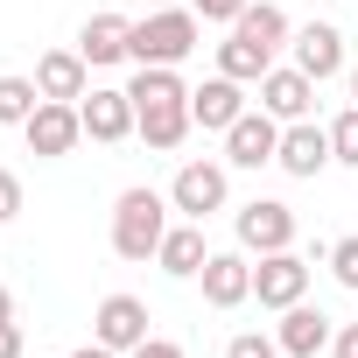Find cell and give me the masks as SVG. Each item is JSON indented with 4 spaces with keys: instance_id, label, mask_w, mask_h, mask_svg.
<instances>
[{
    "instance_id": "obj_29",
    "label": "cell",
    "mask_w": 358,
    "mask_h": 358,
    "mask_svg": "<svg viewBox=\"0 0 358 358\" xmlns=\"http://www.w3.org/2000/svg\"><path fill=\"white\" fill-rule=\"evenodd\" d=\"M330 351H337V358H358V323H344V330L330 337Z\"/></svg>"
},
{
    "instance_id": "obj_10",
    "label": "cell",
    "mask_w": 358,
    "mask_h": 358,
    "mask_svg": "<svg viewBox=\"0 0 358 358\" xmlns=\"http://www.w3.org/2000/svg\"><path fill=\"white\" fill-rule=\"evenodd\" d=\"M309 106H316V78H309V71L274 64V71L260 78V113H274L281 127H288V120H309Z\"/></svg>"
},
{
    "instance_id": "obj_31",
    "label": "cell",
    "mask_w": 358,
    "mask_h": 358,
    "mask_svg": "<svg viewBox=\"0 0 358 358\" xmlns=\"http://www.w3.org/2000/svg\"><path fill=\"white\" fill-rule=\"evenodd\" d=\"M71 358H120V351H113V344H99V337H92V344H85V351H71Z\"/></svg>"
},
{
    "instance_id": "obj_4",
    "label": "cell",
    "mask_w": 358,
    "mask_h": 358,
    "mask_svg": "<svg viewBox=\"0 0 358 358\" xmlns=\"http://www.w3.org/2000/svg\"><path fill=\"white\" fill-rule=\"evenodd\" d=\"M22 141H29V155H43V162H64V155L85 141V120H78V106H64V99H43V106L29 113Z\"/></svg>"
},
{
    "instance_id": "obj_19",
    "label": "cell",
    "mask_w": 358,
    "mask_h": 358,
    "mask_svg": "<svg viewBox=\"0 0 358 358\" xmlns=\"http://www.w3.org/2000/svg\"><path fill=\"white\" fill-rule=\"evenodd\" d=\"M127 43H134V22H127V15H92V22H85V36H78L85 64H120V57H127Z\"/></svg>"
},
{
    "instance_id": "obj_28",
    "label": "cell",
    "mask_w": 358,
    "mask_h": 358,
    "mask_svg": "<svg viewBox=\"0 0 358 358\" xmlns=\"http://www.w3.org/2000/svg\"><path fill=\"white\" fill-rule=\"evenodd\" d=\"M127 358H183V344H176V337H141Z\"/></svg>"
},
{
    "instance_id": "obj_20",
    "label": "cell",
    "mask_w": 358,
    "mask_h": 358,
    "mask_svg": "<svg viewBox=\"0 0 358 358\" xmlns=\"http://www.w3.org/2000/svg\"><path fill=\"white\" fill-rule=\"evenodd\" d=\"M232 29H239L246 43H260L267 57H274V50H281V43L295 36V22H288V8H274V0H253V8H246V15L232 22Z\"/></svg>"
},
{
    "instance_id": "obj_14",
    "label": "cell",
    "mask_w": 358,
    "mask_h": 358,
    "mask_svg": "<svg viewBox=\"0 0 358 358\" xmlns=\"http://www.w3.org/2000/svg\"><path fill=\"white\" fill-rule=\"evenodd\" d=\"M197 281H204V302H211V309H239V302L253 295V260H246V246H239V253H211Z\"/></svg>"
},
{
    "instance_id": "obj_8",
    "label": "cell",
    "mask_w": 358,
    "mask_h": 358,
    "mask_svg": "<svg viewBox=\"0 0 358 358\" xmlns=\"http://www.w3.org/2000/svg\"><path fill=\"white\" fill-rule=\"evenodd\" d=\"M295 183H309V176H323L337 155H330V127H316V120H288L281 127V155H274Z\"/></svg>"
},
{
    "instance_id": "obj_12",
    "label": "cell",
    "mask_w": 358,
    "mask_h": 358,
    "mask_svg": "<svg viewBox=\"0 0 358 358\" xmlns=\"http://www.w3.org/2000/svg\"><path fill=\"white\" fill-rule=\"evenodd\" d=\"M36 92L78 106V99L92 92V64H85V50H50V57H36Z\"/></svg>"
},
{
    "instance_id": "obj_5",
    "label": "cell",
    "mask_w": 358,
    "mask_h": 358,
    "mask_svg": "<svg viewBox=\"0 0 358 358\" xmlns=\"http://www.w3.org/2000/svg\"><path fill=\"white\" fill-rule=\"evenodd\" d=\"M253 295H260V309H295V302L309 295V260H302L295 246L260 253V267H253Z\"/></svg>"
},
{
    "instance_id": "obj_7",
    "label": "cell",
    "mask_w": 358,
    "mask_h": 358,
    "mask_svg": "<svg viewBox=\"0 0 358 358\" xmlns=\"http://www.w3.org/2000/svg\"><path fill=\"white\" fill-rule=\"evenodd\" d=\"M274 155H281V120L274 113H239L225 127V162L232 169H267Z\"/></svg>"
},
{
    "instance_id": "obj_33",
    "label": "cell",
    "mask_w": 358,
    "mask_h": 358,
    "mask_svg": "<svg viewBox=\"0 0 358 358\" xmlns=\"http://www.w3.org/2000/svg\"><path fill=\"white\" fill-rule=\"evenodd\" d=\"M148 8H176V0H148Z\"/></svg>"
},
{
    "instance_id": "obj_30",
    "label": "cell",
    "mask_w": 358,
    "mask_h": 358,
    "mask_svg": "<svg viewBox=\"0 0 358 358\" xmlns=\"http://www.w3.org/2000/svg\"><path fill=\"white\" fill-rule=\"evenodd\" d=\"M0 358H22V323H0Z\"/></svg>"
},
{
    "instance_id": "obj_11",
    "label": "cell",
    "mask_w": 358,
    "mask_h": 358,
    "mask_svg": "<svg viewBox=\"0 0 358 358\" xmlns=\"http://www.w3.org/2000/svg\"><path fill=\"white\" fill-rule=\"evenodd\" d=\"M288 50H295V71H309L316 85L344 71V36H337V22H302V29L288 36Z\"/></svg>"
},
{
    "instance_id": "obj_13",
    "label": "cell",
    "mask_w": 358,
    "mask_h": 358,
    "mask_svg": "<svg viewBox=\"0 0 358 358\" xmlns=\"http://www.w3.org/2000/svg\"><path fill=\"white\" fill-rule=\"evenodd\" d=\"M239 113H246V85H239V78H225V71H218V78H204V85L190 92V120H197L204 134H225Z\"/></svg>"
},
{
    "instance_id": "obj_26",
    "label": "cell",
    "mask_w": 358,
    "mask_h": 358,
    "mask_svg": "<svg viewBox=\"0 0 358 358\" xmlns=\"http://www.w3.org/2000/svg\"><path fill=\"white\" fill-rule=\"evenodd\" d=\"M190 8H197V22H239L253 0H190Z\"/></svg>"
},
{
    "instance_id": "obj_9",
    "label": "cell",
    "mask_w": 358,
    "mask_h": 358,
    "mask_svg": "<svg viewBox=\"0 0 358 358\" xmlns=\"http://www.w3.org/2000/svg\"><path fill=\"white\" fill-rule=\"evenodd\" d=\"M239 246H246V253H281V246H295V211H288L281 197H253V204L239 211Z\"/></svg>"
},
{
    "instance_id": "obj_1",
    "label": "cell",
    "mask_w": 358,
    "mask_h": 358,
    "mask_svg": "<svg viewBox=\"0 0 358 358\" xmlns=\"http://www.w3.org/2000/svg\"><path fill=\"white\" fill-rule=\"evenodd\" d=\"M169 197H155V190H120V204H113V253L120 260H155L162 253V239H169Z\"/></svg>"
},
{
    "instance_id": "obj_27",
    "label": "cell",
    "mask_w": 358,
    "mask_h": 358,
    "mask_svg": "<svg viewBox=\"0 0 358 358\" xmlns=\"http://www.w3.org/2000/svg\"><path fill=\"white\" fill-rule=\"evenodd\" d=\"M8 218H22V176L0 169V225H8Z\"/></svg>"
},
{
    "instance_id": "obj_3",
    "label": "cell",
    "mask_w": 358,
    "mask_h": 358,
    "mask_svg": "<svg viewBox=\"0 0 358 358\" xmlns=\"http://www.w3.org/2000/svg\"><path fill=\"white\" fill-rule=\"evenodd\" d=\"M225 197H232V176L218 169V162H183L176 169V183H169V204L183 211V218H211V211H225Z\"/></svg>"
},
{
    "instance_id": "obj_15",
    "label": "cell",
    "mask_w": 358,
    "mask_h": 358,
    "mask_svg": "<svg viewBox=\"0 0 358 358\" xmlns=\"http://www.w3.org/2000/svg\"><path fill=\"white\" fill-rule=\"evenodd\" d=\"M92 337L113 344V351H134V344L148 337V302H141V295H106L99 316H92Z\"/></svg>"
},
{
    "instance_id": "obj_22",
    "label": "cell",
    "mask_w": 358,
    "mask_h": 358,
    "mask_svg": "<svg viewBox=\"0 0 358 358\" xmlns=\"http://www.w3.org/2000/svg\"><path fill=\"white\" fill-rule=\"evenodd\" d=\"M36 106H43L36 78H0V127H29Z\"/></svg>"
},
{
    "instance_id": "obj_24",
    "label": "cell",
    "mask_w": 358,
    "mask_h": 358,
    "mask_svg": "<svg viewBox=\"0 0 358 358\" xmlns=\"http://www.w3.org/2000/svg\"><path fill=\"white\" fill-rule=\"evenodd\" d=\"M225 358H281V337H260V330H239L225 344Z\"/></svg>"
},
{
    "instance_id": "obj_21",
    "label": "cell",
    "mask_w": 358,
    "mask_h": 358,
    "mask_svg": "<svg viewBox=\"0 0 358 358\" xmlns=\"http://www.w3.org/2000/svg\"><path fill=\"white\" fill-rule=\"evenodd\" d=\"M218 71H225V78H239V85H260V78L274 71V57H267L260 43H246V36L232 29V36L218 43Z\"/></svg>"
},
{
    "instance_id": "obj_2",
    "label": "cell",
    "mask_w": 358,
    "mask_h": 358,
    "mask_svg": "<svg viewBox=\"0 0 358 358\" xmlns=\"http://www.w3.org/2000/svg\"><path fill=\"white\" fill-rule=\"evenodd\" d=\"M197 36H204L197 8H148V22H134L127 57H134V64H183V57L197 50Z\"/></svg>"
},
{
    "instance_id": "obj_16",
    "label": "cell",
    "mask_w": 358,
    "mask_h": 358,
    "mask_svg": "<svg viewBox=\"0 0 358 358\" xmlns=\"http://www.w3.org/2000/svg\"><path fill=\"white\" fill-rule=\"evenodd\" d=\"M197 120H190V99H155V106H134V134L148 141V148H183V134H190Z\"/></svg>"
},
{
    "instance_id": "obj_18",
    "label": "cell",
    "mask_w": 358,
    "mask_h": 358,
    "mask_svg": "<svg viewBox=\"0 0 358 358\" xmlns=\"http://www.w3.org/2000/svg\"><path fill=\"white\" fill-rule=\"evenodd\" d=\"M204 260H211V246H204V225H197V218L169 225V239H162V253H155V267H162V274H176V281H197V274H204Z\"/></svg>"
},
{
    "instance_id": "obj_17",
    "label": "cell",
    "mask_w": 358,
    "mask_h": 358,
    "mask_svg": "<svg viewBox=\"0 0 358 358\" xmlns=\"http://www.w3.org/2000/svg\"><path fill=\"white\" fill-rule=\"evenodd\" d=\"M281 358H316V351H330V316L323 309H309V302H295V309H281Z\"/></svg>"
},
{
    "instance_id": "obj_32",
    "label": "cell",
    "mask_w": 358,
    "mask_h": 358,
    "mask_svg": "<svg viewBox=\"0 0 358 358\" xmlns=\"http://www.w3.org/2000/svg\"><path fill=\"white\" fill-rule=\"evenodd\" d=\"M0 323H15V295L8 288H0Z\"/></svg>"
},
{
    "instance_id": "obj_34",
    "label": "cell",
    "mask_w": 358,
    "mask_h": 358,
    "mask_svg": "<svg viewBox=\"0 0 358 358\" xmlns=\"http://www.w3.org/2000/svg\"><path fill=\"white\" fill-rule=\"evenodd\" d=\"M351 99H358V71H351Z\"/></svg>"
},
{
    "instance_id": "obj_25",
    "label": "cell",
    "mask_w": 358,
    "mask_h": 358,
    "mask_svg": "<svg viewBox=\"0 0 358 358\" xmlns=\"http://www.w3.org/2000/svg\"><path fill=\"white\" fill-rule=\"evenodd\" d=\"M323 260H330V274H337L344 288H358V232H351V239H337Z\"/></svg>"
},
{
    "instance_id": "obj_23",
    "label": "cell",
    "mask_w": 358,
    "mask_h": 358,
    "mask_svg": "<svg viewBox=\"0 0 358 358\" xmlns=\"http://www.w3.org/2000/svg\"><path fill=\"white\" fill-rule=\"evenodd\" d=\"M330 155H337V162H344V169H358V106H351V113H337V120H330Z\"/></svg>"
},
{
    "instance_id": "obj_6",
    "label": "cell",
    "mask_w": 358,
    "mask_h": 358,
    "mask_svg": "<svg viewBox=\"0 0 358 358\" xmlns=\"http://www.w3.org/2000/svg\"><path fill=\"white\" fill-rule=\"evenodd\" d=\"M78 120H85V141H99V148H120V141L134 134V92H113V85H99V92H85V99H78Z\"/></svg>"
}]
</instances>
